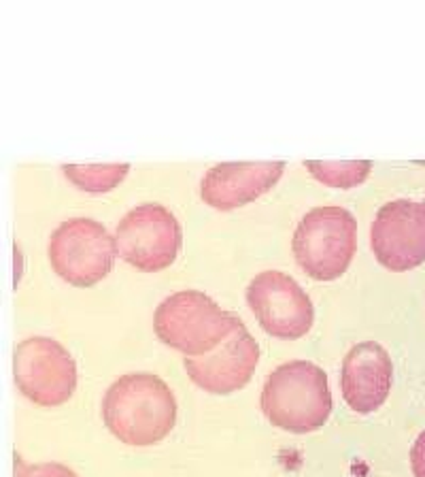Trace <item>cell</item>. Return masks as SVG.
Here are the masks:
<instances>
[{
  "label": "cell",
  "mask_w": 425,
  "mask_h": 477,
  "mask_svg": "<svg viewBox=\"0 0 425 477\" xmlns=\"http://www.w3.org/2000/svg\"><path fill=\"white\" fill-rule=\"evenodd\" d=\"M103 420L111 435L126 446H155L174 429L177 401L157 375L130 373L115 379L105 392Z\"/></svg>",
  "instance_id": "obj_1"
},
{
  "label": "cell",
  "mask_w": 425,
  "mask_h": 477,
  "mask_svg": "<svg viewBox=\"0 0 425 477\" xmlns=\"http://www.w3.org/2000/svg\"><path fill=\"white\" fill-rule=\"evenodd\" d=\"M260 405L273 426L295 435L313 433L332 414L327 375L308 360L285 362L268 375Z\"/></svg>",
  "instance_id": "obj_2"
},
{
  "label": "cell",
  "mask_w": 425,
  "mask_h": 477,
  "mask_svg": "<svg viewBox=\"0 0 425 477\" xmlns=\"http://www.w3.org/2000/svg\"><path fill=\"white\" fill-rule=\"evenodd\" d=\"M298 267L317 282H334L349 269L357 247V222L338 205L310 209L293 232Z\"/></svg>",
  "instance_id": "obj_3"
},
{
  "label": "cell",
  "mask_w": 425,
  "mask_h": 477,
  "mask_svg": "<svg viewBox=\"0 0 425 477\" xmlns=\"http://www.w3.org/2000/svg\"><path fill=\"white\" fill-rule=\"evenodd\" d=\"M238 316L221 309L198 290H181L164 299L153 314V330L162 343L185 354L202 356L224 343Z\"/></svg>",
  "instance_id": "obj_4"
},
{
  "label": "cell",
  "mask_w": 425,
  "mask_h": 477,
  "mask_svg": "<svg viewBox=\"0 0 425 477\" xmlns=\"http://www.w3.org/2000/svg\"><path fill=\"white\" fill-rule=\"evenodd\" d=\"M47 254L60 279L77 288H90L111 273L117 243L100 222L70 217L51 232Z\"/></svg>",
  "instance_id": "obj_5"
},
{
  "label": "cell",
  "mask_w": 425,
  "mask_h": 477,
  "mask_svg": "<svg viewBox=\"0 0 425 477\" xmlns=\"http://www.w3.org/2000/svg\"><path fill=\"white\" fill-rule=\"evenodd\" d=\"M17 390L41 407L64 405L77 390V364L70 352L49 337H30L13 352Z\"/></svg>",
  "instance_id": "obj_6"
},
{
  "label": "cell",
  "mask_w": 425,
  "mask_h": 477,
  "mask_svg": "<svg viewBox=\"0 0 425 477\" xmlns=\"http://www.w3.org/2000/svg\"><path fill=\"white\" fill-rule=\"evenodd\" d=\"M120 256L142 273L168 269L183 245L179 220L159 202H142L130 209L115 228Z\"/></svg>",
  "instance_id": "obj_7"
},
{
  "label": "cell",
  "mask_w": 425,
  "mask_h": 477,
  "mask_svg": "<svg viewBox=\"0 0 425 477\" xmlns=\"http://www.w3.org/2000/svg\"><path fill=\"white\" fill-rule=\"evenodd\" d=\"M247 305L268 334L283 341L304 337L315 322L310 297L281 271L256 275L247 286Z\"/></svg>",
  "instance_id": "obj_8"
},
{
  "label": "cell",
  "mask_w": 425,
  "mask_h": 477,
  "mask_svg": "<svg viewBox=\"0 0 425 477\" xmlns=\"http://www.w3.org/2000/svg\"><path fill=\"white\" fill-rule=\"evenodd\" d=\"M379 265L404 273L425 262V202L398 198L385 202L370 228Z\"/></svg>",
  "instance_id": "obj_9"
},
{
  "label": "cell",
  "mask_w": 425,
  "mask_h": 477,
  "mask_svg": "<svg viewBox=\"0 0 425 477\" xmlns=\"http://www.w3.org/2000/svg\"><path fill=\"white\" fill-rule=\"evenodd\" d=\"M260 362V345L247 330L243 319H236L230 337L213 352L202 356H185L183 366L187 377L209 394H232L245 388Z\"/></svg>",
  "instance_id": "obj_10"
},
{
  "label": "cell",
  "mask_w": 425,
  "mask_h": 477,
  "mask_svg": "<svg viewBox=\"0 0 425 477\" xmlns=\"http://www.w3.org/2000/svg\"><path fill=\"white\" fill-rule=\"evenodd\" d=\"M285 162H221L211 166L200 183L202 200L217 211H234L273 190Z\"/></svg>",
  "instance_id": "obj_11"
},
{
  "label": "cell",
  "mask_w": 425,
  "mask_h": 477,
  "mask_svg": "<svg viewBox=\"0 0 425 477\" xmlns=\"http://www.w3.org/2000/svg\"><path fill=\"white\" fill-rule=\"evenodd\" d=\"M394 381V364L381 343L364 341L349 349L342 360L340 390L345 403L355 414L377 411L389 396Z\"/></svg>",
  "instance_id": "obj_12"
},
{
  "label": "cell",
  "mask_w": 425,
  "mask_h": 477,
  "mask_svg": "<svg viewBox=\"0 0 425 477\" xmlns=\"http://www.w3.org/2000/svg\"><path fill=\"white\" fill-rule=\"evenodd\" d=\"M304 166L317 181L338 190H351L364 183L372 170L370 160H306Z\"/></svg>",
  "instance_id": "obj_13"
},
{
  "label": "cell",
  "mask_w": 425,
  "mask_h": 477,
  "mask_svg": "<svg viewBox=\"0 0 425 477\" xmlns=\"http://www.w3.org/2000/svg\"><path fill=\"white\" fill-rule=\"evenodd\" d=\"M62 173L79 190L100 194L120 185L130 173V164H62Z\"/></svg>",
  "instance_id": "obj_14"
},
{
  "label": "cell",
  "mask_w": 425,
  "mask_h": 477,
  "mask_svg": "<svg viewBox=\"0 0 425 477\" xmlns=\"http://www.w3.org/2000/svg\"><path fill=\"white\" fill-rule=\"evenodd\" d=\"M17 477H79L73 469L62 463H41V465H26L17 461L15 465Z\"/></svg>",
  "instance_id": "obj_15"
},
{
  "label": "cell",
  "mask_w": 425,
  "mask_h": 477,
  "mask_svg": "<svg viewBox=\"0 0 425 477\" xmlns=\"http://www.w3.org/2000/svg\"><path fill=\"white\" fill-rule=\"evenodd\" d=\"M411 467L415 477H425V431L417 437L413 450H411Z\"/></svg>",
  "instance_id": "obj_16"
}]
</instances>
